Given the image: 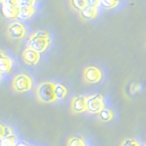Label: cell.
<instances>
[{"mask_svg": "<svg viewBox=\"0 0 146 146\" xmlns=\"http://www.w3.org/2000/svg\"><path fill=\"white\" fill-rule=\"evenodd\" d=\"M51 43L48 34L46 31H36L34 34H32L29 38L27 46L29 48H31L39 53L44 52L48 48L49 44Z\"/></svg>", "mask_w": 146, "mask_h": 146, "instance_id": "obj_1", "label": "cell"}, {"mask_svg": "<svg viewBox=\"0 0 146 146\" xmlns=\"http://www.w3.org/2000/svg\"><path fill=\"white\" fill-rule=\"evenodd\" d=\"M36 95L40 102L49 103L57 100L55 95V84L51 82H44L40 84L36 90Z\"/></svg>", "mask_w": 146, "mask_h": 146, "instance_id": "obj_2", "label": "cell"}, {"mask_svg": "<svg viewBox=\"0 0 146 146\" xmlns=\"http://www.w3.org/2000/svg\"><path fill=\"white\" fill-rule=\"evenodd\" d=\"M12 85L17 92H27L32 89L33 80L27 74H18L14 78Z\"/></svg>", "mask_w": 146, "mask_h": 146, "instance_id": "obj_3", "label": "cell"}, {"mask_svg": "<svg viewBox=\"0 0 146 146\" xmlns=\"http://www.w3.org/2000/svg\"><path fill=\"white\" fill-rule=\"evenodd\" d=\"M104 109L103 97L100 94H95L87 98V111L90 113H99Z\"/></svg>", "mask_w": 146, "mask_h": 146, "instance_id": "obj_4", "label": "cell"}, {"mask_svg": "<svg viewBox=\"0 0 146 146\" xmlns=\"http://www.w3.org/2000/svg\"><path fill=\"white\" fill-rule=\"evenodd\" d=\"M83 80L87 82V83H97L102 78V70L99 68L94 67V66H90L87 67L83 70Z\"/></svg>", "mask_w": 146, "mask_h": 146, "instance_id": "obj_5", "label": "cell"}, {"mask_svg": "<svg viewBox=\"0 0 146 146\" xmlns=\"http://www.w3.org/2000/svg\"><path fill=\"white\" fill-rule=\"evenodd\" d=\"M7 36L13 39H20L26 36L27 30L25 26L19 22H14L10 24L7 30Z\"/></svg>", "mask_w": 146, "mask_h": 146, "instance_id": "obj_6", "label": "cell"}, {"mask_svg": "<svg viewBox=\"0 0 146 146\" xmlns=\"http://www.w3.org/2000/svg\"><path fill=\"white\" fill-rule=\"evenodd\" d=\"M20 7L17 4H2V14L7 19H16L18 17Z\"/></svg>", "mask_w": 146, "mask_h": 146, "instance_id": "obj_7", "label": "cell"}, {"mask_svg": "<svg viewBox=\"0 0 146 146\" xmlns=\"http://www.w3.org/2000/svg\"><path fill=\"white\" fill-rule=\"evenodd\" d=\"M22 58L27 65H36L39 61L40 53L31 48H27L23 51Z\"/></svg>", "mask_w": 146, "mask_h": 146, "instance_id": "obj_8", "label": "cell"}, {"mask_svg": "<svg viewBox=\"0 0 146 146\" xmlns=\"http://www.w3.org/2000/svg\"><path fill=\"white\" fill-rule=\"evenodd\" d=\"M72 111L77 113H80L87 111V97L85 96H78L74 98L71 103Z\"/></svg>", "mask_w": 146, "mask_h": 146, "instance_id": "obj_9", "label": "cell"}, {"mask_svg": "<svg viewBox=\"0 0 146 146\" xmlns=\"http://www.w3.org/2000/svg\"><path fill=\"white\" fill-rule=\"evenodd\" d=\"M12 66V59L8 56H7L3 50H1V53H0V71H1V73L2 74L3 73H8L11 70Z\"/></svg>", "mask_w": 146, "mask_h": 146, "instance_id": "obj_10", "label": "cell"}, {"mask_svg": "<svg viewBox=\"0 0 146 146\" xmlns=\"http://www.w3.org/2000/svg\"><path fill=\"white\" fill-rule=\"evenodd\" d=\"M97 14H98L97 7H91V6H89V5H87V6L80 12V16L82 19L90 20V19H93V18L97 17Z\"/></svg>", "mask_w": 146, "mask_h": 146, "instance_id": "obj_11", "label": "cell"}, {"mask_svg": "<svg viewBox=\"0 0 146 146\" xmlns=\"http://www.w3.org/2000/svg\"><path fill=\"white\" fill-rule=\"evenodd\" d=\"M35 13V7H22L20 8V12L19 15H18V19L21 20H27L30 18L33 14Z\"/></svg>", "mask_w": 146, "mask_h": 146, "instance_id": "obj_12", "label": "cell"}, {"mask_svg": "<svg viewBox=\"0 0 146 146\" xmlns=\"http://www.w3.org/2000/svg\"><path fill=\"white\" fill-rule=\"evenodd\" d=\"M68 90L62 84H55V95L57 100H63L67 96Z\"/></svg>", "mask_w": 146, "mask_h": 146, "instance_id": "obj_13", "label": "cell"}, {"mask_svg": "<svg viewBox=\"0 0 146 146\" xmlns=\"http://www.w3.org/2000/svg\"><path fill=\"white\" fill-rule=\"evenodd\" d=\"M17 144V137L12 135L1 137V143L0 146H16Z\"/></svg>", "mask_w": 146, "mask_h": 146, "instance_id": "obj_14", "label": "cell"}, {"mask_svg": "<svg viewBox=\"0 0 146 146\" xmlns=\"http://www.w3.org/2000/svg\"><path fill=\"white\" fill-rule=\"evenodd\" d=\"M99 117L103 121H109L113 118V112L110 109H102L99 113Z\"/></svg>", "mask_w": 146, "mask_h": 146, "instance_id": "obj_15", "label": "cell"}, {"mask_svg": "<svg viewBox=\"0 0 146 146\" xmlns=\"http://www.w3.org/2000/svg\"><path fill=\"white\" fill-rule=\"evenodd\" d=\"M70 6L77 12H80L87 6L86 0H70Z\"/></svg>", "mask_w": 146, "mask_h": 146, "instance_id": "obj_16", "label": "cell"}, {"mask_svg": "<svg viewBox=\"0 0 146 146\" xmlns=\"http://www.w3.org/2000/svg\"><path fill=\"white\" fill-rule=\"evenodd\" d=\"M99 4H100V6L103 8L111 9V8L115 7L118 5V2L116 0H100Z\"/></svg>", "mask_w": 146, "mask_h": 146, "instance_id": "obj_17", "label": "cell"}, {"mask_svg": "<svg viewBox=\"0 0 146 146\" xmlns=\"http://www.w3.org/2000/svg\"><path fill=\"white\" fill-rule=\"evenodd\" d=\"M68 146H86L85 141L81 138H78V137H73L70 138L68 143Z\"/></svg>", "mask_w": 146, "mask_h": 146, "instance_id": "obj_18", "label": "cell"}, {"mask_svg": "<svg viewBox=\"0 0 146 146\" xmlns=\"http://www.w3.org/2000/svg\"><path fill=\"white\" fill-rule=\"evenodd\" d=\"M36 0H17V5L20 8L34 7Z\"/></svg>", "mask_w": 146, "mask_h": 146, "instance_id": "obj_19", "label": "cell"}, {"mask_svg": "<svg viewBox=\"0 0 146 146\" xmlns=\"http://www.w3.org/2000/svg\"><path fill=\"white\" fill-rule=\"evenodd\" d=\"M12 134V130L8 126L1 125V137H6Z\"/></svg>", "mask_w": 146, "mask_h": 146, "instance_id": "obj_20", "label": "cell"}, {"mask_svg": "<svg viewBox=\"0 0 146 146\" xmlns=\"http://www.w3.org/2000/svg\"><path fill=\"white\" fill-rule=\"evenodd\" d=\"M121 146H141V145L138 141H136L133 139H128L122 143Z\"/></svg>", "mask_w": 146, "mask_h": 146, "instance_id": "obj_21", "label": "cell"}, {"mask_svg": "<svg viewBox=\"0 0 146 146\" xmlns=\"http://www.w3.org/2000/svg\"><path fill=\"white\" fill-rule=\"evenodd\" d=\"M99 1H100V0H86L87 5H89V6H91V7H98V6H100Z\"/></svg>", "mask_w": 146, "mask_h": 146, "instance_id": "obj_22", "label": "cell"}, {"mask_svg": "<svg viewBox=\"0 0 146 146\" xmlns=\"http://www.w3.org/2000/svg\"><path fill=\"white\" fill-rule=\"evenodd\" d=\"M2 4H17V0H1Z\"/></svg>", "mask_w": 146, "mask_h": 146, "instance_id": "obj_23", "label": "cell"}, {"mask_svg": "<svg viewBox=\"0 0 146 146\" xmlns=\"http://www.w3.org/2000/svg\"><path fill=\"white\" fill-rule=\"evenodd\" d=\"M16 146H29V144H27L25 141H17Z\"/></svg>", "mask_w": 146, "mask_h": 146, "instance_id": "obj_24", "label": "cell"}, {"mask_svg": "<svg viewBox=\"0 0 146 146\" xmlns=\"http://www.w3.org/2000/svg\"><path fill=\"white\" fill-rule=\"evenodd\" d=\"M116 1H117V2L119 3V1H121V0H116Z\"/></svg>", "mask_w": 146, "mask_h": 146, "instance_id": "obj_25", "label": "cell"}]
</instances>
